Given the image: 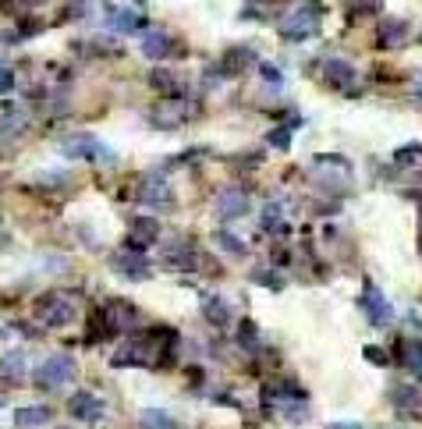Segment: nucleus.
I'll use <instances>...</instances> for the list:
<instances>
[{
  "instance_id": "a211bd4d",
  "label": "nucleus",
  "mask_w": 422,
  "mask_h": 429,
  "mask_svg": "<svg viewBox=\"0 0 422 429\" xmlns=\"http://www.w3.org/2000/svg\"><path fill=\"white\" fill-rule=\"evenodd\" d=\"M408 40V22L404 18H387L380 22V43L383 47H401Z\"/></svg>"
},
{
  "instance_id": "dca6fc26",
  "label": "nucleus",
  "mask_w": 422,
  "mask_h": 429,
  "mask_svg": "<svg viewBox=\"0 0 422 429\" xmlns=\"http://www.w3.org/2000/svg\"><path fill=\"white\" fill-rule=\"evenodd\" d=\"M177 50V43L167 36V33H146V40H142V54L149 57V61H163V57H170Z\"/></svg>"
},
{
  "instance_id": "6e6552de",
  "label": "nucleus",
  "mask_w": 422,
  "mask_h": 429,
  "mask_svg": "<svg viewBox=\"0 0 422 429\" xmlns=\"http://www.w3.org/2000/svg\"><path fill=\"white\" fill-rule=\"evenodd\" d=\"M68 415L78 418V422H100V418H107V404H103L96 394L78 390V394H71V401H68Z\"/></svg>"
},
{
  "instance_id": "423d86ee",
  "label": "nucleus",
  "mask_w": 422,
  "mask_h": 429,
  "mask_svg": "<svg viewBox=\"0 0 422 429\" xmlns=\"http://www.w3.org/2000/svg\"><path fill=\"white\" fill-rule=\"evenodd\" d=\"M135 319H139V309H135L131 302H121V298L107 302L103 312H100V323H103V330H110V334H128V327H131Z\"/></svg>"
},
{
  "instance_id": "ddd939ff",
  "label": "nucleus",
  "mask_w": 422,
  "mask_h": 429,
  "mask_svg": "<svg viewBox=\"0 0 422 429\" xmlns=\"http://www.w3.org/2000/svg\"><path fill=\"white\" fill-rule=\"evenodd\" d=\"M323 78L330 82V86H337V89H344V93H355V68L348 64V61H341V57H327L323 61Z\"/></svg>"
},
{
  "instance_id": "b1692460",
  "label": "nucleus",
  "mask_w": 422,
  "mask_h": 429,
  "mask_svg": "<svg viewBox=\"0 0 422 429\" xmlns=\"http://www.w3.org/2000/svg\"><path fill=\"white\" fill-rule=\"evenodd\" d=\"M390 401L397 404V408H422V390H415V387H394L390 390Z\"/></svg>"
},
{
  "instance_id": "393cba45",
  "label": "nucleus",
  "mask_w": 422,
  "mask_h": 429,
  "mask_svg": "<svg viewBox=\"0 0 422 429\" xmlns=\"http://www.w3.org/2000/svg\"><path fill=\"white\" fill-rule=\"evenodd\" d=\"M142 429H177V422L167 415V411H156V408H146L142 418H139Z\"/></svg>"
},
{
  "instance_id": "4be33fe9",
  "label": "nucleus",
  "mask_w": 422,
  "mask_h": 429,
  "mask_svg": "<svg viewBox=\"0 0 422 429\" xmlns=\"http://www.w3.org/2000/svg\"><path fill=\"white\" fill-rule=\"evenodd\" d=\"M202 316L213 323V327H224L228 319H231V309H228V302L224 298H209L206 305H202Z\"/></svg>"
},
{
  "instance_id": "72a5a7b5",
  "label": "nucleus",
  "mask_w": 422,
  "mask_h": 429,
  "mask_svg": "<svg viewBox=\"0 0 422 429\" xmlns=\"http://www.w3.org/2000/svg\"><path fill=\"white\" fill-rule=\"evenodd\" d=\"M418 156H422V146H404V149H397V153H394V160H397V163H404V160H418Z\"/></svg>"
},
{
  "instance_id": "4468645a",
  "label": "nucleus",
  "mask_w": 422,
  "mask_h": 429,
  "mask_svg": "<svg viewBox=\"0 0 422 429\" xmlns=\"http://www.w3.org/2000/svg\"><path fill=\"white\" fill-rule=\"evenodd\" d=\"M249 209V195L242 192V188H224L221 195H217V213L224 221H235V217H242V213Z\"/></svg>"
},
{
  "instance_id": "aec40b11",
  "label": "nucleus",
  "mask_w": 422,
  "mask_h": 429,
  "mask_svg": "<svg viewBox=\"0 0 422 429\" xmlns=\"http://www.w3.org/2000/svg\"><path fill=\"white\" fill-rule=\"evenodd\" d=\"M0 376L22 380V376H25V355H22V351H8L4 358H0Z\"/></svg>"
},
{
  "instance_id": "0eeeda50",
  "label": "nucleus",
  "mask_w": 422,
  "mask_h": 429,
  "mask_svg": "<svg viewBox=\"0 0 422 429\" xmlns=\"http://www.w3.org/2000/svg\"><path fill=\"white\" fill-rule=\"evenodd\" d=\"M358 305H362V312L369 316V323H390L394 319V309H390V302H387V295L373 284V281H365V288H362V298H358Z\"/></svg>"
},
{
  "instance_id": "7ed1b4c3",
  "label": "nucleus",
  "mask_w": 422,
  "mask_h": 429,
  "mask_svg": "<svg viewBox=\"0 0 422 429\" xmlns=\"http://www.w3.org/2000/svg\"><path fill=\"white\" fill-rule=\"evenodd\" d=\"M316 29H320V8H316V4H305V8L291 11V15L281 22V36H284V40H291V43L309 40Z\"/></svg>"
},
{
  "instance_id": "2eb2a0df",
  "label": "nucleus",
  "mask_w": 422,
  "mask_h": 429,
  "mask_svg": "<svg viewBox=\"0 0 422 429\" xmlns=\"http://www.w3.org/2000/svg\"><path fill=\"white\" fill-rule=\"evenodd\" d=\"M61 153L71 156V160H93V156L103 153V146H100L93 135H71V139L61 146Z\"/></svg>"
},
{
  "instance_id": "f8f14e48",
  "label": "nucleus",
  "mask_w": 422,
  "mask_h": 429,
  "mask_svg": "<svg viewBox=\"0 0 422 429\" xmlns=\"http://www.w3.org/2000/svg\"><path fill=\"white\" fill-rule=\"evenodd\" d=\"M114 270H117L121 277H131V281H146V277H149V259H146L142 252H131V249H124V252H117V256H114Z\"/></svg>"
},
{
  "instance_id": "7c9ffc66",
  "label": "nucleus",
  "mask_w": 422,
  "mask_h": 429,
  "mask_svg": "<svg viewBox=\"0 0 422 429\" xmlns=\"http://www.w3.org/2000/svg\"><path fill=\"white\" fill-rule=\"evenodd\" d=\"M266 142L274 146V149H288L291 146V128H270V135H266Z\"/></svg>"
},
{
  "instance_id": "20e7f679",
  "label": "nucleus",
  "mask_w": 422,
  "mask_h": 429,
  "mask_svg": "<svg viewBox=\"0 0 422 429\" xmlns=\"http://www.w3.org/2000/svg\"><path fill=\"white\" fill-rule=\"evenodd\" d=\"M103 18H107V25L114 33H142L149 25V18H146V11L139 4H107Z\"/></svg>"
},
{
  "instance_id": "1a4fd4ad",
  "label": "nucleus",
  "mask_w": 422,
  "mask_h": 429,
  "mask_svg": "<svg viewBox=\"0 0 422 429\" xmlns=\"http://www.w3.org/2000/svg\"><path fill=\"white\" fill-rule=\"evenodd\" d=\"M156 235H160V224H156V221H149V217H135L131 228H128V242H124V249L146 256V249L156 242Z\"/></svg>"
},
{
  "instance_id": "c9c22d12",
  "label": "nucleus",
  "mask_w": 422,
  "mask_h": 429,
  "mask_svg": "<svg viewBox=\"0 0 422 429\" xmlns=\"http://www.w3.org/2000/svg\"><path fill=\"white\" fill-rule=\"evenodd\" d=\"M284 415H288V422H305L309 408H305V404H302V408H298V404H288V408H284Z\"/></svg>"
},
{
  "instance_id": "cd10ccee",
  "label": "nucleus",
  "mask_w": 422,
  "mask_h": 429,
  "mask_svg": "<svg viewBox=\"0 0 422 429\" xmlns=\"http://www.w3.org/2000/svg\"><path fill=\"white\" fill-rule=\"evenodd\" d=\"M252 281H256L259 288H270V291H281V288H284V277H281V270H266V266L252 270Z\"/></svg>"
},
{
  "instance_id": "473e14b6",
  "label": "nucleus",
  "mask_w": 422,
  "mask_h": 429,
  "mask_svg": "<svg viewBox=\"0 0 422 429\" xmlns=\"http://www.w3.org/2000/svg\"><path fill=\"white\" fill-rule=\"evenodd\" d=\"M259 71H263V78H266L270 86H281V82H284V75H281V68H277V64H266V61H263V64H259Z\"/></svg>"
},
{
  "instance_id": "2f4dec72",
  "label": "nucleus",
  "mask_w": 422,
  "mask_h": 429,
  "mask_svg": "<svg viewBox=\"0 0 422 429\" xmlns=\"http://www.w3.org/2000/svg\"><path fill=\"white\" fill-rule=\"evenodd\" d=\"M263 228L266 231H284V224H281V206H266L263 209Z\"/></svg>"
},
{
  "instance_id": "f704fd0d",
  "label": "nucleus",
  "mask_w": 422,
  "mask_h": 429,
  "mask_svg": "<svg viewBox=\"0 0 422 429\" xmlns=\"http://www.w3.org/2000/svg\"><path fill=\"white\" fill-rule=\"evenodd\" d=\"M362 355H365L373 365H387V351H380V348H373V344H369V348H362Z\"/></svg>"
},
{
  "instance_id": "ea45409f",
  "label": "nucleus",
  "mask_w": 422,
  "mask_h": 429,
  "mask_svg": "<svg viewBox=\"0 0 422 429\" xmlns=\"http://www.w3.org/2000/svg\"><path fill=\"white\" fill-rule=\"evenodd\" d=\"M61 429H68V425H61Z\"/></svg>"
},
{
  "instance_id": "e433bc0d",
  "label": "nucleus",
  "mask_w": 422,
  "mask_h": 429,
  "mask_svg": "<svg viewBox=\"0 0 422 429\" xmlns=\"http://www.w3.org/2000/svg\"><path fill=\"white\" fill-rule=\"evenodd\" d=\"M11 86H15V75L11 71H0V93H8Z\"/></svg>"
},
{
  "instance_id": "f03ea898",
  "label": "nucleus",
  "mask_w": 422,
  "mask_h": 429,
  "mask_svg": "<svg viewBox=\"0 0 422 429\" xmlns=\"http://www.w3.org/2000/svg\"><path fill=\"white\" fill-rule=\"evenodd\" d=\"M75 298L64 295V291H47L40 302H36V319L43 327H68L75 319Z\"/></svg>"
},
{
  "instance_id": "c85d7f7f",
  "label": "nucleus",
  "mask_w": 422,
  "mask_h": 429,
  "mask_svg": "<svg viewBox=\"0 0 422 429\" xmlns=\"http://www.w3.org/2000/svg\"><path fill=\"white\" fill-rule=\"evenodd\" d=\"M213 242H217V245H221L224 252H231V256L245 252V242H242V238H235L231 231H217V235H213Z\"/></svg>"
},
{
  "instance_id": "f257e3e1",
  "label": "nucleus",
  "mask_w": 422,
  "mask_h": 429,
  "mask_svg": "<svg viewBox=\"0 0 422 429\" xmlns=\"http://www.w3.org/2000/svg\"><path fill=\"white\" fill-rule=\"evenodd\" d=\"M312 181L334 195H341L351 184V163L344 156H316L312 160Z\"/></svg>"
},
{
  "instance_id": "9d476101",
  "label": "nucleus",
  "mask_w": 422,
  "mask_h": 429,
  "mask_svg": "<svg viewBox=\"0 0 422 429\" xmlns=\"http://www.w3.org/2000/svg\"><path fill=\"white\" fill-rule=\"evenodd\" d=\"M135 199H139V202H146V206H160V209H167V206L174 202V195H170L167 181H163V177H156V174L142 177V184H139Z\"/></svg>"
},
{
  "instance_id": "39448f33",
  "label": "nucleus",
  "mask_w": 422,
  "mask_h": 429,
  "mask_svg": "<svg viewBox=\"0 0 422 429\" xmlns=\"http://www.w3.org/2000/svg\"><path fill=\"white\" fill-rule=\"evenodd\" d=\"M71 376H75V358L54 355V358H47V362L36 369V387H40V390H57V387L71 383Z\"/></svg>"
},
{
  "instance_id": "5701e85b",
  "label": "nucleus",
  "mask_w": 422,
  "mask_h": 429,
  "mask_svg": "<svg viewBox=\"0 0 422 429\" xmlns=\"http://www.w3.org/2000/svg\"><path fill=\"white\" fill-rule=\"evenodd\" d=\"M252 61H256V54H252L249 47H235V50H231V54L224 57V71H228V75H235V71L249 68Z\"/></svg>"
},
{
  "instance_id": "6ab92c4d",
  "label": "nucleus",
  "mask_w": 422,
  "mask_h": 429,
  "mask_svg": "<svg viewBox=\"0 0 422 429\" xmlns=\"http://www.w3.org/2000/svg\"><path fill=\"white\" fill-rule=\"evenodd\" d=\"M47 418H50V408H43V404L15 408V425H18V429H36V425H43Z\"/></svg>"
},
{
  "instance_id": "f3484780",
  "label": "nucleus",
  "mask_w": 422,
  "mask_h": 429,
  "mask_svg": "<svg viewBox=\"0 0 422 429\" xmlns=\"http://www.w3.org/2000/svg\"><path fill=\"white\" fill-rule=\"evenodd\" d=\"M163 263H167L170 270H195V266H199V256H195L192 245H181V242H177L174 249H167Z\"/></svg>"
},
{
  "instance_id": "4c0bfd02",
  "label": "nucleus",
  "mask_w": 422,
  "mask_h": 429,
  "mask_svg": "<svg viewBox=\"0 0 422 429\" xmlns=\"http://www.w3.org/2000/svg\"><path fill=\"white\" fill-rule=\"evenodd\" d=\"M327 429H362L358 422H334V425H327Z\"/></svg>"
},
{
  "instance_id": "58836bf2",
  "label": "nucleus",
  "mask_w": 422,
  "mask_h": 429,
  "mask_svg": "<svg viewBox=\"0 0 422 429\" xmlns=\"http://www.w3.org/2000/svg\"><path fill=\"white\" fill-rule=\"evenodd\" d=\"M415 93H418V96H422V71H418V75H415Z\"/></svg>"
},
{
  "instance_id": "c756f323",
  "label": "nucleus",
  "mask_w": 422,
  "mask_h": 429,
  "mask_svg": "<svg viewBox=\"0 0 422 429\" xmlns=\"http://www.w3.org/2000/svg\"><path fill=\"white\" fill-rule=\"evenodd\" d=\"M238 341H242L245 348H259V330H256V323L242 319V327H238Z\"/></svg>"
},
{
  "instance_id": "9b49d317",
  "label": "nucleus",
  "mask_w": 422,
  "mask_h": 429,
  "mask_svg": "<svg viewBox=\"0 0 422 429\" xmlns=\"http://www.w3.org/2000/svg\"><path fill=\"white\" fill-rule=\"evenodd\" d=\"M184 117H188V110H184V103H177V100L156 103V107H153V114H149V121H153V124H156L160 131L181 128V124H184Z\"/></svg>"
},
{
  "instance_id": "412c9836",
  "label": "nucleus",
  "mask_w": 422,
  "mask_h": 429,
  "mask_svg": "<svg viewBox=\"0 0 422 429\" xmlns=\"http://www.w3.org/2000/svg\"><path fill=\"white\" fill-rule=\"evenodd\" d=\"M29 124V114H25V107H15V103H8L4 107V117H0V128L4 131H22Z\"/></svg>"
},
{
  "instance_id": "a878e982",
  "label": "nucleus",
  "mask_w": 422,
  "mask_h": 429,
  "mask_svg": "<svg viewBox=\"0 0 422 429\" xmlns=\"http://www.w3.org/2000/svg\"><path fill=\"white\" fill-rule=\"evenodd\" d=\"M404 369L422 380V341H404Z\"/></svg>"
},
{
  "instance_id": "bb28decb",
  "label": "nucleus",
  "mask_w": 422,
  "mask_h": 429,
  "mask_svg": "<svg viewBox=\"0 0 422 429\" xmlns=\"http://www.w3.org/2000/svg\"><path fill=\"white\" fill-rule=\"evenodd\" d=\"M149 86H153L156 93H167V96L181 93V82H177L174 71H153V75H149Z\"/></svg>"
}]
</instances>
